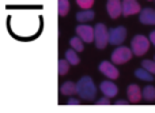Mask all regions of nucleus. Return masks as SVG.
<instances>
[{"mask_svg":"<svg viewBox=\"0 0 155 113\" xmlns=\"http://www.w3.org/2000/svg\"><path fill=\"white\" fill-rule=\"evenodd\" d=\"M99 89L104 93V95H106V97H109V98L117 95V86H116L113 82H109V81L102 82V83L99 85Z\"/></svg>","mask_w":155,"mask_h":113,"instance_id":"9d476101","label":"nucleus"},{"mask_svg":"<svg viewBox=\"0 0 155 113\" xmlns=\"http://www.w3.org/2000/svg\"><path fill=\"white\" fill-rule=\"evenodd\" d=\"M125 37H127V30L123 26L113 27V29L109 30V42L112 45H120V44H123Z\"/></svg>","mask_w":155,"mask_h":113,"instance_id":"39448f33","label":"nucleus"},{"mask_svg":"<svg viewBox=\"0 0 155 113\" xmlns=\"http://www.w3.org/2000/svg\"><path fill=\"white\" fill-rule=\"evenodd\" d=\"M95 45L98 49H104L109 42V33L104 23H98L95 27Z\"/></svg>","mask_w":155,"mask_h":113,"instance_id":"20e7f679","label":"nucleus"},{"mask_svg":"<svg viewBox=\"0 0 155 113\" xmlns=\"http://www.w3.org/2000/svg\"><path fill=\"white\" fill-rule=\"evenodd\" d=\"M57 11L60 16H65L70 11V0H59L57 4Z\"/></svg>","mask_w":155,"mask_h":113,"instance_id":"dca6fc26","label":"nucleus"},{"mask_svg":"<svg viewBox=\"0 0 155 113\" xmlns=\"http://www.w3.org/2000/svg\"><path fill=\"white\" fill-rule=\"evenodd\" d=\"M68 105H79V100H75V98H71L68 101Z\"/></svg>","mask_w":155,"mask_h":113,"instance_id":"b1692460","label":"nucleus"},{"mask_svg":"<svg viewBox=\"0 0 155 113\" xmlns=\"http://www.w3.org/2000/svg\"><path fill=\"white\" fill-rule=\"evenodd\" d=\"M76 33L84 42H91L93 40H95V29H93L91 26L87 25H80L76 27Z\"/></svg>","mask_w":155,"mask_h":113,"instance_id":"423d86ee","label":"nucleus"},{"mask_svg":"<svg viewBox=\"0 0 155 113\" xmlns=\"http://www.w3.org/2000/svg\"><path fill=\"white\" fill-rule=\"evenodd\" d=\"M106 8L110 18L116 19L123 14V2H120V0H107Z\"/></svg>","mask_w":155,"mask_h":113,"instance_id":"0eeeda50","label":"nucleus"},{"mask_svg":"<svg viewBox=\"0 0 155 113\" xmlns=\"http://www.w3.org/2000/svg\"><path fill=\"white\" fill-rule=\"evenodd\" d=\"M154 74H151L150 71H147L146 68H139V70L135 71V76L137 79H142V81H147V82H151L154 81Z\"/></svg>","mask_w":155,"mask_h":113,"instance_id":"4468645a","label":"nucleus"},{"mask_svg":"<svg viewBox=\"0 0 155 113\" xmlns=\"http://www.w3.org/2000/svg\"><path fill=\"white\" fill-rule=\"evenodd\" d=\"M150 41L154 44V46H155V32H151L150 33Z\"/></svg>","mask_w":155,"mask_h":113,"instance_id":"393cba45","label":"nucleus"},{"mask_svg":"<svg viewBox=\"0 0 155 113\" xmlns=\"http://www.w3.org/2000/svg\"><path fill=\"white\" fill-rule=\"evenodd\" d=\"M76 19L79 22H88V21H93L94 19V11L91 10H84V11H80V12L76 14Z\"/></svg>","mask_w":155,"mask_h":113,"instance_id":"2eb2a0df","label":"nucleus"},{"mask_svg":"<svg viewBox=\"0 0 155 113\" xmlns=\"http://www.w3.org/2000/svg\"><path fill=\"white\" fill-rule=\"evenodd\" d=\"M140 12V5L136 0H123V15L129 16Z\"/></svg>","mask_w":155,"mask_h":113,"instance_id":"1a4fd4ad","label":"nucleus"},{"mask_svg":"<svg viewBox=\"0 0 155 113\" xmlns=\"http://www.w3.org/2000/svg\"><path fill=\"white\" fill-rule=\"evenodd\" d=\"M76 85H78V94L80 95V98L88 100V101L95 98L97 87L90 76H83Z\"/></svg>","mask_w":155,"mask_h":113,"instance_id":"f257e3e1","label":"nucleus"},{"mask_svg":"<svg viewBox=\"0 0 155 113\" xmlns=\"http://www.w3.org/2000/svg\"><path fill=\"white\" fill-rule=\"evenodd\" d=\"M65 59L70 61V64H72V65H76V64H79V57H78V55H76V51L75 49H68L67 52H65Z\"/></svg>","mask_w":155,"mask_h":113,"instance_id":"f3484780","label":"nucleus"},{"mask_svg":"<svg viewBox=\"0 0 155 113\" xmlns=\"http://www.w3.org/2000/svg\"><path fill=\"white\" fill-rule=\"evenodd\" d=\"M148 46H150V41H148V38H146L144 35H142V34L135 35L131 42L132 52H134V55H136V56H143V55L148 51Z\"/></svg>","mask_w":155,"mask_h":113,"instance_id":"f03ea898","label":"nucleus"},{"mask_svg":"<svg viewBox=\"0 0 155 113\" xmlns=\"http://www.w3.org/2000/svg\"><path fill=\"white\" fill-rule=\"evenodd\" d=\"M132 55L134 52L131 51L129 48L127 46H120V48H116L112 53V61L114 64H124L127 63L128 60L132 59Z\"/></svg>","mask_w":155,"mask_h":113,"instance_id":"7ed1b4c3","label":"nucleus"},{"mask_svg":"<svg viewBox=\"0 0 155 113\" xmlns=\"http://www.w3.org/2000/svg\"><path fill=\"white\" fill-rule=\"evenodd\" d=\"M127 93H128V98L131 102H139L143 95L142 90L137 85H129L128 89H127Z\"/></svg>","mask_w":155,"mask_h":113,"instance_id":"f8f14e48","label":"nucleus"},{"mask_svg":"<svg viewBox=\"0 0 155 113\" xmlns=\"http://www.w3.org/2000/svg\"><path fill=\"white\" fill-rule=\"evenodd\" d=\"M142 65L143 68H146L147 71H150L151 74L155 75V61H153V60H143Z\"/></svg>","mask_w":155,"mask_h":113,"instance_id":"412c9836","label":"nucleus"},{"mask_svg":"<svg viewBox=\"0 0 155 113\" xmlns=\"http://www.w3.org/2000/svg\"><path fill=\"white\" fill-rule=\"evenodd\" d=\"M70 70V61L67 59L59 60V75H65Z\"/></svg>","mask_w":155,"mask_h":113,"instance_id":"aec40b11","label":"nucleus"},{"mask_svg":"<svg viewBox=\"0 0 155 113\" xmlns=\"http://www.w3.org/2000/svg\"><path fill=\"white\" fill-rule=\"evenodd\" d=\"M60 91H61V94H64V95L75 94V93H78V85L72 83V82H65V83L61 85Z\"/></svg>","mask_w":155,"mask_h":113,"instance_id":"ddd939ff","label":"nucleus"},{"mask_svg":"<svg viewBox=\"0 0 155 113\" xmlns=\"http://www.w3.org/2000/svg\"><path fill=\"white\" fill-rule=\"evenodd\" d=\"M143 98L147 101H155V87L146 86L144 89H143Z\"/></svg>","mask_w":155,"mask_h":113,"instance_id":"a211bd4d","label":"nucleus"},{"mask_svg":"<svg viewBox=\"0 0 155 113\" xmlns=\"http://www.w3.org/2000/svg\"><path fill=\"white\" fill-rule=\"evenodd\" d=\"M116 104H117V105H125V104H128V102H127V101H124V100H118Z\"/></svg>","mask_w":155,"mask_h":113,"instance_id":"a878e982","label":"nucleus"},{"mask_svg":"<svg viewBox=\"0 0 155 113\" xmlns=\"http://www.w3.org/2000/svg\"><path fill=\"white\" fill-rule=\"evenodd\" d=\"M99 71L109 79H117L118 78V70L109 61H102L99 64Z\"/></svg>","mask_w":155,"mask_h":113,"instance_id":"6e6552de","label":"nucleus"},{"mask_svg":"<svg viewBox=\"0 0 155 113\" xmlns=\"http://www.w3.org/2000/svg\"><path fill=\"white\" fill-rule=\"evenodd\" d=\"M78 5L82 7L83 10H90L91 5L94 4V0H76Z\"/></svg>","mask_w":155,"mask_h":113,"instance_id":"4be33fe9","label":"nucleus"},{"mask_svg":"<svg viewBox=\"0 0 155 113\" xmlns=\"http://www.w3.org/2000/svg\"><path fill=\"white\" fill-rule=\"evenodd\" d=\"M82 38L80 37H74L70 40V45L75 49L76 52H82L83 51V42H82Z\"/></svg>","mask_w":155,"mask_h":113,"instance_id":"6ab92c4d","label":"nucleus"},{"mask_svg":"<svg viewBox=\"0 0 155 113\" xmlns=\"http://www.w3.org/2000/svg\"><path fill=\"white\" fill-rule=\"evenodd\" d=\"M139 19L144 25H155V10H153V8H144V10H142Z\"/></svg>","mask_w":155,"mask_h":113,"instance_id":"9b49d317","label":"nucleus"},{"mask_svg":"<svg viewBox=\"0 0 155 113\" xmlns=\"http://www.w3.org/2000/svg\"><path fill=\"white\" fill-rule=\"evenodd\" d=\"M97 104H98V105H109V104H110L109 97H106V95H105L104 98H99V100L97 101Z\"/></svg>","mask_w":155,"mask_h":113,"instance_id":"5701e85b","label":"nucleus"}]
</instances>
